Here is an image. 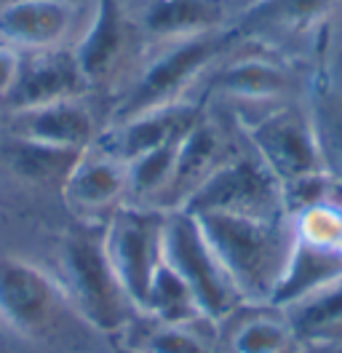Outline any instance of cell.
Returning a JSON list of instances; mask_svg holds the SVG:
<instances>
[{
	"label": "cell",
	"mask_w": 342,
	"mask_h": 353,
	"mask_svg": "<svg viewBox=\"0 0 342 353\" xmlns=\"http://www.w3.org/2000/svg\"><path fill=\"white\" fill-rule=\"evenodd\" d=\"M192 217L198 220L241 300L268 305L294 241V228L283 220V214L259 217L203 212Z\"/></svg>",
	"instance_id": "6da1fadb"
},
{
	"label": "cell",
	"mask_w": 342,
	"mask_h": 353,
	"mask_svg": "<svg viewBox=\"0 0 342 353\" xmlns=\"http://www.w3.org/2000/svg\"><path fill=\"white\" fill-rule=\"evenodd\" d=\"M62 276L67 305L97 332L115 334L131 324L137 305L121 287L105 249V222H83L64 233Z\"/></svg>",
	"instance_id": "7a4b0ae2"
},
{
	"label": "cell",
	"mask_w": 342,
	"mask_h": 353,
	"mask_svg": "<svg viewBox=\"0 0 342 353\" xmlns=\"http://www.w3.org/2000/svg\"><path fill=\"white\" fill-rule=\"evenodd\" d=\"M256 158L276 176L283 196L319 185L329 174L313 121L299 108H278L246 126Z\"/></svg>",
	"instance_id": "3957f363"
},
{
	"label": "cell",
	"mask_w": 342,
	"mask_h": 353,
	"mask_svg": "<svg viewBox=\"0 0 342 353\" xmlns=\"http://www.w3.org/2000/svg\"><path fill=\"white\" fill-rule=\"evenodd\" d=\"M163 263L174 268L182 276V281L190 287L203 321L212 324L228 321L235 308L243 303L190 212L182 209L166 212Z\"/></svg>",
	"instance_id": "277c9868"
},
{
	"label": "cell",
	"mask_w": 342,
	"mask_h": 353,
	"mask_svg": "<svg viewBox=\"0 0 342 353\" xmlns=\"http://www.w3.org/2000/svg\"><path fill=\"white\" fill-rule=\"evenodd\" d=\"M233 38L235 30L233 32L214 30L177 41L169 51H163L158 59H152L145 67V72L137 78L131 91L121 99V105L115 108V123L128 121L139 112L182 102V94L192 86V81L212 65Z\"/></svg>",
	"instance_id": "5b68a950"
},
{
	"label": "cell",
	"mask_w": 342,
	"mask_h": 353,
	"mask_svg": "<svg viewBox=\"0 0 342 353\" xmlns=\"http://www.w3.org/2000/svg\"><path fill=\"white\" fill-rule=\"evenodd\" d=\"M166 212L155 206H118L105 220L110 265L137 310H142L150 281L163 263Z\"/></svg>",
	"instance_id": "8992f818"
},
{
	"label": "cell",
	"mask_w": 342,
	"mask_h": 353,
	"mask_svg": "<svg viewBox=\"0 0 342 353\" xmlns=\"http://www.w3.org/2000/svg\"><path fill=\"white\" fill-rule=\"evenodd\" d=\"M67 297L51 273L21 257H0V324L24 337H48L57 330Z\"/></svg>",
	"instance_id": "52a82bcc"
},
{
	"label": "cell",
	"mask_w": 342,
	"mask_h": 353,
	"mask_svg": "<svg viewBox=\"0 0 342 353\" xmlns=\"http://www.w3.org/2000/svg\"><path fill=\"white\" fill-rule=\"evenodd\" d=\"M283 190L259 158H228L190 199L182 212H228V214H283Z\"/></svg>",
	"instance_id": "ba28073f"
},
{
	"label": "cell",
	"mask_w": 342,
	"mask_h": 353,
	"mask_svg": "<svg viewBox=\"0 0 342 353\" xmlns=\"http://www.w3.org/2000/svg\"><path fill=\"white\" fill-rule=\"evenodd\" d=\"M86 88L91 86L78 67L72 48H48L38 51L30 62H21L19 78L3 99V105L11 112L32 110L64 99H81Z\"/></svg>",
	"instance_id": "9c48e42d"
},
{
	"label": "cell",
	"mask_w": 342,
	"mask_h": 353,
	"mask_svg": "<svg viewBox=\"0 0 342 353\" xmlns=\"http://www.w3.org/2000/svg\"><path fill=\"white\" fill-rule=\"evenodd\" d=\"M67 203L81 212L86 220H94L105 212H115L123 206L128 196V169L118 155L107 153L105 148H88L75 161L72 172L62 185Z\"/></svg>",
	"instance_id": "30bf717a"
},
{
	"label": "cell",
	"mask_w": 342,
	"mask_h": 353,
	"mask_svg": "<svg viewBox=\"0 0 342 353\" xmlns=\"http://www.w3.org/2000/svg\"><path fill=\"white\" fill-rule=\"evenodd\" d=\"M233 155H228V145L222 139L219 129L212 121H206V115L185 134L177 145V158H174V169L163 188V193L158 196V206L163 212L182 209L185 201L209 179V176Z\"/></svg>",
	"instance_id": "8fae6325"
},
{
	"label": "cell",
	"mask_w": 342,
	"mask_h": 353,
	"mask_svg": "<svg viewBox=\"0 0 342 353\" xmlns=\"http://www.w3.org/2000/svg\"><path fill=\"white\" fill-rule=\"evenodd\" d=\"M201 118H203L201 105H192V102L182 99V102L139 112V115H134L128 121L115 123L110 139L102 148H105L107 153L118 155L123 163H128L137 155L182 139Z\"/></svg>",
	"instance_id": "7c38bea8"
},
{
	"label": "cell",
	"mask_w": 342,
	"mask_h": 353,
	"mask_svg": "<svg viewBox=\"0 0 342 353\" xmlns=\"http://www.w3.org/2000/svg\"><path fill=\"white\" fill-rule=\"evenodd\" d=\"M342 281V249L332 243L313 241L294 233L292 252L286 268L276 284V292L268 305L273 308H292L299 300L310 297L313 292Z\"/></svg>",
	"instance_id": "4fadbf2b"
},
{
	"label": "cell",
	"mask_w": 342,
	"mask_h": 353,
	"mask_svg": "<svg viewBox=\"0 0 342 353\" xmlns=\"http://www.w3.org/2000/svg\"><path fill=\"white\" fill-rule=\"evenodd\" d=\"M14 134L64 150H88L97 142V121L81 99H64L32 110L14 112Z\"/></svg>",
	"instance_id": "5bb4252c"
},
{
	"label": "cell",
	"mask_w": 342,
	"mask_h": 353,
	"mask_svg": "<svg viewBox=\"0 0 342 353\" xmlns=\"http://www.w3.org/2000/svg\"><path fill=\"white\" fill-rule=\"evenodd\" d=\"M72 24L67 0H14L0 11V38L11 48H59Z\"/></svg>",
	"instance_id": "9a60e30c"
},
{
	"label": "cell",
	"mask_w": 342,
	"mask_h": 353,
	"mask_svg": "<svg viewBox=\"0 0 342 353\" xmlns=\"http://www.w3.org/2000/svg\"><path fill=\"white\" fill-rule=\"evenodd\" d=\"M126 43L128 27L121 0H97L91 27L72 48L88 86H97L112 75V70L126 54Z\"/></svg>",
	"instance_id": "2e32d148"
},
{
	"label": "cell",
	"mask_w": 342,
	"mask_h": 353,
	"mask_svg": "<svg viewBox=\"0 0 342 353\" xmlns=\"http://www.w3.org/2000/svg\"><path fill=\"white\" fill-rule=\"evenodd\" d=\"M225 11L219 0H150L142 24L152 38L185 41L222 30Z\"/></svg>",
	"instance_id": "e0dca14e"
},
{
	"label": "cell",
	"mask_w": 342,
	"mask_h": 353,
	"mask_svg": "<svg viewBox=\"0 0 342 353\" xmlns=\"http://www.w3.org/2000/svg\"><path fill=\"white\" fill-rule=\"evenodd\" d=\"M289 86H292V78H289L286 67L276 65L270 59H262V57L235 59L222 67L212 81V88L228 94V97L249 99V102L276 99L281 94H286Z\"/></svg>",
	"instance_id": "ac0fdd59"
},
{
	"label": "cell",
	"mask_w": 342,
	"mask_h": 353,
	"mask_svg": "<svg viewBox=\"0 0 342 353\" xmlns=\"http://www.w3.org/2000/svg\"><path fill=\"white\" fill-rule=\"evenodd\" d=\"M340 0H254L235 27L238 32L262 30H308L326 22Z\"/></svg>",
	"instance_id": "d6986e66"
},
{
	"label": "cell",
	"mask_w": 342,
	"mask_h": 353,
	"mask_svg": "<svg viewBox=\"0 0 342 353\" xmlns=\"http://www.w3.org/2000/svg\"><path fill=\"white\" fill-rule=\"evenodd\" d=\"M142 313H148L152 321L171 324V327H192V324L203 321L190 287L166 263L158 265V270L150 281Z\"/></svg>",
	"instance_id": "ffe728a7"
},
{
	"label": "cell",
	"mask_w": 342,
	"mask_h": 353,
	"mask_svg": "<svg viewBox=\"0 0 342 353\" xmlns=\"http://www.w3.org/2000/svg\"><path fill=\"white\" fill-rule=\"evenodd\" d=\"M81 153L83 150H64V148H51V145H41V142H30V139L17 137V142L8 148V161H11V169L30 182L64 185V179L72 172Z\"/></svg>",
	"instance_id": "44dd1931"
},
{
	"label": "cell",
	"mask_w": 342,
	"mask_h": 353,
	"mask_svg": "<svg viewBox=\"0 0 342 353\" xmlns=\"http://www.w3.org/2000/svg\"><path fill=\"white\" fill-rule=\"evenodd\" d=\"M289 327L294 334H319L342 324V281L313 292L292 305Z\"/></svg>",
	"instance_id": "7402d4cb"
},
{
	"label": "cell",
	"mask_w": 342,
	"mask_h": 353,
	"mask_svg": "<svg viewBox=\"0 0 342 353\" xmlns=\"http://www.w3.org/2000/svg\"><path fill=\"white\" fill-rule=\"evenodd\" d=\"M177 145H179V139L128 161V196H134V199H158L163 193V188H166V182L171 176V169H174Z\"/></svg>",
	"instance_id": "603a6c76"
},
{
	"label": "cell",
	"mask_w": 342,
	"mask_h": 353,
	"mask_svg": "<svg viewBox=\"0 0 342 353\" xmlns=\"http://www.w3.org/2000/svg\"><path fill=\"white\" fill-rule=\"evenodd\" d=\"M294 332L289 321L273 316H252L243 319L230 334L233 353H286L292 345Z\"/></svg>",
	"instance_id": "cb8c5ba5"
},
{
	"label": "cell",
	"mask_w": 342,
	"mask_h": 353,
	"mask_svg": "<svg viewBox=\"0 0 342 353\" xmlns=\"http://www.w3.org/2000/svg\"><path fill=\"white\" fill-rule=\"evenodd\" d=\"M139 353H209L206 343L192 332V327H171L161 321H150L131 343Z\"/></svg>",
	"instance_id": "d4e9b609"
},
{
	"label": "cell",
	"mask_w": 342,
	"mask_h": 353,
	"mask_svg": "<svg viewBox=\"0 0 342 353\" xmlns=\"http://www.w3.org/2000/svg\"><path fill=\"white\" fill-rule=\"evenodd\" d=\"M21 70V57L17 48L0 43V102L8 97V91L14 88Z\"/></svg>",
	"instance_id": "484cf974"
},
{
	"label": "cell",
	"mask_w": 342,
	"mask_h": 353,
	"mask_svg": "<svg viewBox=\"0 0 342 353\" xmlns=\"http://www.w3.org/2000/svg\"><path fill=\"white\" fill-rule=\"evenodd\" d=\"M326 166L337 169V174L342 179V126L334 132V139H332V158H326Z\"/></svg>",
	"instance_id": "4316f807"
},
{
	"label": "cell",
	"mask_w": 342,
	"mask_h": 353,
	"mask_svg": "<svg viewBox=\"0 0 342 353\" xmlns=\"http://www.w3.org/2000/svg\"><path fill=\"white\" fill-rule=\"evenodd\" d=\"M112 353H139V351H134L131 345H115V351Z\"/></svg>",
	"instance_id": "83f0119b"
}]
</instances>
